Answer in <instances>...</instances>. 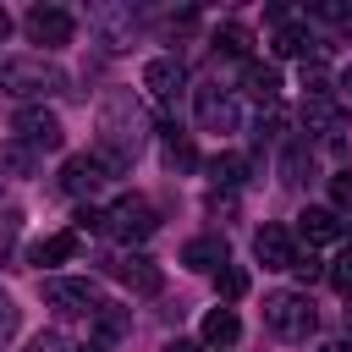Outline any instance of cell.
<instances>
[{"label":"cell","instance_id":"20","mask_svg":"<svg viewBox=\"0 0 352 352\" xmlns=\"http://www.w3.org/2000/svg\"><path fill=\"white\" fill-rule=\"evenodd\" d=\"M214 44H220L226 55H248V50H253V33H248L242 22H226V28L214 33Z\"/></svg>","mask_w":352,"mask_h":352},{"label":"cell","instance_id":"7","mask_svg":"<svg viewBox=\"0 0 352 352\" xmlns=\"http://www.w3.org/2000/svg\"><path fill=\"white\" fill-rule=\"evenodd\" d=\"M22 28H28L33 44H50V50H55V44H72V28H77V22H72V11H60V6H33V11L22 16Z\"/></svg>","mask_w":352,"mask_h":352},{"label":"cell","instance_id":"22","mask_svg":"<svg viewBox=\"0 0 352 352\" xmlns=\"http://www.w3.org/2000/svg\"><path fill=\"white\" fill-rule=\"evenodd\" d=\"M165 165H170V170H192V165H198V154H192V143L170 132V143H165Z\"/></svg>","mask_w":352,"mask_h":352},{"label":"cell","instance_id":"35","mask_svg":"<svg viewBox=\"0 0 352 352\" xmlns=\"http://www.w3.org/2000/svg\"><path fill=\"white\" fill-rule=\"evenodd\" d=\"M82 352H104V346H82Z\"/></svg>","mask_w":352,"mask_h":352},{"label":"cell","instance_id":"16","mask_svg":"<svg viewBox=\"0 0 352 352\" xmlns=\"http://www.w3.org/2000/svg\"><path fill=\"white\" fill-rule=\"evenodd\" d=\"M302 121H308V132H319V138H341V126H346V116H341L330 99H308V104H302Z\"/></svg>","mask_w":352,"mask_h":352},{"label":"cell","instance_id":"9","mask_svg":"<svg viewBox=\"0 0 352 352\" xmlns=\"http://www.w3.org/2000/svg\"><path fill=\"white\" fill-rule=\"evenodd\" d=\"M297 236H302L308 248H330V242H341V236H346V220H341L336 209H319V204H308V209L297 214Z\"/></svg>","mask_w":352,"mask_h":352},{"label":"cell","instance_id":"25","mask_svg":"<svg viewBox=\"0 0 352 352\" xmlns=\"http://www.w3.org/2000/svg\"><path fill=\"white\" fill-rule=\"evenodd\" d=\"M99 336H104V341H116V336H126V314H121L116 302H104V308H99Z\"/></svg>","mask_w":352,"mask_h":352},{"label":"cell","instance_id":"14","mask_svg":"<svg viewBox=\"0 0 352 352\" xmlns=\"http://www.w3.org/2000/svg\"><path fill=\"white\" fill-rule=\"evenodd\" d=\"M182 264L187 270H220L226 264V236H192L182 248Z\"/></svg>","mask_w":352,"mask_h":352},{"label":"cell","instance_id":"32","mask_svg":"<svg viewBox=\"0 0 352 352\" xmlns=\"http://www.w3.org/2000/svg\"><path fill=\"white\" fill-rule=\"evenodd\" d=\"M22 352H50V341H44V336H38V341H33V346H22Z\"/></svg>","mask_w":352,"mask_h":352},{"label":"cell","instance_id":"1","mask_svg":"<svg viewBox=\"0 0 352 352\" xmlns=\"http://www.w3.org/2000/svg\"><path fill=\"white\" fill-rule=\"evenodd\" d=\"M148 110H143V99L132 94V88H110L104 94V104H99V148L110 154V160H132L143 143H148Z\"/></svg>","mask_w":352,"mask_h":352},{"label":"cell","instance_id":"24","mask_svg":"<svg viewBox=\"0 0 352 352\" xmlns=\"http://www.w3.org/2000/svg\"><path fill=\"white\" fill-rule=\"evenodd\" d=\"M16 330H22V308H16V302L0 292V352L11 346V336H16Z\"/></svg>","mask_w":352,"mask_h":352},{"label":"cell","instance_id":"18","mask_svg":"<svg viewBox=\"0 0 352 352\" xmlns=\"http://www.w3.org/2000/svg\"><path fill=\"white\" fill-rule=\"evenodd\" d=\"M72 253H77V231H55V236H44L28 258H33V264H66Z\"/></svg>","mask_w":352,"mask_h":352},{"label":"cell","instance_id":"3","mask_svg":"<svg viewBox=\"0 0 352 352\" xmlns=\"http://www.w3.org/2000/svg\"><path fill=\"white\" fill-rule=\"evenodd\" d=\"M154 231H160V214H154V204H148L143 192H121V198L104 209V236H116L121 248L148 242Z\"/></svg>","mask_w":352,"mask_h":352},{"label":"cell","instance_id":"17","mask_svg":"<svg viewBox=\"0 0 352 352\" xmlns=\"http://www.w3.org/2000/svg\"><path fill=\"white\" fill-rule=\"evenodd\" d=\"M236 336H242V319H236L231 308H209V314H204V341H209V346H231Z\"/></svg>","mask_w":352,"mask_h":352},{"label":"cell","instance_id":"2","mask_svg":"<svg viewBox=\"0 0 352 352\" xmlns=\"http://www.w3.org/2000/svg\"><path fill=\"white\" fill-rule=\"evenodd\" d=\"M0 88L11 99H44V94L66 88V72L44 55H11V60H0Z\"/></svg>","mask_w":352,"mask_h":352},{"label":"cell","instance_id":"21","mask_svg":"<svg viewBox=\"0 0 352 352\" xmlns=\"http://www.w3.org/2000/svg\"><path fill=\"white\" fill-rule=\"evenodd\" d=\"M308 44H314V38H308V28H280V33L270 38V50H275V55H308Z\"/></svg>","mask_w":352,"mask_h":352},{"label":"cell","instance_id":"23","mask_svg":"<svg viewBox=\"0 0 352 352\" xmlns=\"http://www.w3.org/2000/svg\"><path fill=\"white\" fill-rule=\"evenodd\" d=\"M209 170H214V182H220V187H236V182H242V170H248V160H242V154H220Z\"/></svg>","mask_w":352,"mask_h":352},{"label":"cell","instance_id":"26","mask_svg":"<svg viewBox=\"0 0 352 352\" xmlns=\"http://www.w3.org/2000/svg\"><path fill=\"white\" fill-rule=\"evenodd\" d=\"M330 286H336V292H346V297H352V248H346V253H341V258H336V264H330Z\"/></svg>","mask_w":352,"mask_h":352},{"label":"cell","instance_id":"11","mask_svg":"<svg viewBox=\"0 0 352 352\" xmlns=\"http://www.w3.org/2000/svg\"><path fill=\"white\" fill-rule=\"evenodd\" d=\"M253 253H258V264H264V270H292V264H297V242H292V231H286V226H258Z\"/></svg>","mask_w":352,"mask_h":352},{"label":"cell","instance_id":"31","mask_svg":"<svg viewBox=\"0 0 352 352\" xmlns=\"http://www.w3.org/2000/svg\"><path fill=\"white\" fill-rule=\"evenodd\" d=\"M165 352H198V341H170Z\"/></svg>","mask_w":352,"mask_h":352},{"label":"cell","instance_id":"13","mask_svg":"<svg viewBox=\"0 0 352 352\" xmlns=\"http://www.w3.org/2000/svg\"><path fill=\"white\" fill-rule=\"evenodd\" d=\"M182 77H187V72H182L176 55H154V60L143 66V88H148L154 99H176V94H182Z\"/></svg>","mask_w":352,"mask_h":352},{"label":"cell","instance_id":"15","mask_svg":"<svg viewBox=\"0 0 352 352\" xmlns=\"http://www.w3.org/2000/svg\"><path fill=\"white\" fill-rule=\"evenodd\" d=\"M242 88H248V99H258V104H275V99H280V72L253 60V66L242 72Z\"/></svg>","mask_w":352,"mask_h":352},{"label":"cell","instance_id":"8","mask_svg":"<svg viewBox=\"0 0 352 352\" xmlns=\"http://www.w3.org/2000/svg\"><path fill=\"white\" fill-rule=\"evenodd\" d=\"M198 126L204 132H236L242 126V116H236V99L226 94V88H198Z\"/></svg>","mask_w":352,"mask_h":352},{"label":"cell","instance_id":"29","mask_svg":"<svg viewBox=\"0 0 352 352\" xmlns=\"http://www.w3.org/2000/svg\"><path fill=\"white\" fill-rule=\"evenodd\" d=\"M6 165H11V170H28V165H33V148H22V143L6 148Z\"/></svg>","mask_w":352,"mask_h":352},{"label":"cell","instance_id":"27","mask_svg":"<svg viewBox=\"0 0 352 352\" xmlns=\"http://www.w3.org/2000/svg\"><path fill=\"white\" fill-rule=\"evenodd\" d=\"M330 198H336V209H352V170L330 176Z\"/></svg>","mask_w":352,"mask_h":352},{"label":"cell","instance_id":"19","mask_svg":"<svg viewBox=\"0 0 352 352\" xmlns=\"http://www.w3.org/2000/svg\"><path fill=\"white\" fill-rule=\"evenodd\" d=\"M99 22L110 28V33H104V44H110V50H126V33H132V11H99Z\"/></svg>","mask_w":352,"mask_h":352},{"label":"cell","instance_id":"10","mask_svg":"<svg viewBox=\"0 0 352 352\" xmlns=\"http://www.w3.org/2000/svg\"><path fill=\"white\" fill-rule=\"evenodd\" d=\"M38 292H44V302H50V308H60V314H88V308H94V280L50 275V280H38Z\"/></svg>","mask_w":352,"mask_h":352},{"label":"cell","instance_id":"28","mask_svg":"<svg viewBox=\"0 0 352 352\" xmlns=\"http://www.w3.org/2000/svg\"><path fill=\"white\" fill-rule=\"evenodd\" d=\"M248 292V270H220V297H242Z\"/></svg>","mask_w":352,"mask_h":352},{"label":"cell","instance_id":"30","mask_svg":"<svg viewBox=\"0 0 352 352\" xmlns=\"http://www.w3.org/2000/svg\"><path fill=\"white\" fill-rule=\"evenodd\" d=\"M292 270H297V280H314V275H319V264H314V258H297Z\"/></svg>","mask_w":352,"mask_h":352},{"label":"cell","instance_id":"6","mask_svg":"<svg viewBox=\"0 0 352 352\" xmlns=\"http://www.w3.org/2000/svg\"><path fill=\"white\" fill-rule=\"evenodd\" d=\"M11 132L22 138V148H38V154H55V148L66 143V126H60L55 110H16Z\"/></svg>","mask_w":352,"mask_h":352},{"label":"cell","instance_id":"33","mask_svg":"<svg viewBox=\"0 0 352 352\" xmlns=\"http://www.w3.org/2000/svg\"><path fill=\"white\" fill-rule=\"evenodd\" d=\"M6 33H11V16H6V6H0V38H6Z\"/></svg>","mask_w":352,"mask_h":352},{"label":"cell","instance_id":"5","mask_svg":"<svg viewBox=\"0 0 352 352\" xmlns=\"http://www.w3.org/2000/svg\"><path fill=\"white\" fill-rule=\"evenodd\" d=\"M126 165L121 160H110L104 148H94V154H72L66 160V170H60V192H72V198H88V192H99L110 176H121Z\"/></svg>","mask_w":352,"mask_h":352},{"label":"cell","instance_id":"34","mask_svg":"<svg viewBox=\"0 0 352 352\" xmlns=\"http://www.w3.org/2000/svg\"><path fill=\"white\" fill-rule=\"evenodd\" d=\"M346 336H352V308H346Z\"/></svg>","mask_w":352,"mask_h":352},{"label":"cell","instance_id":"12","mask_svg":"<svg viewBox=\"0 0 352 352\" xmlns=\"http://www.w3.org/2000/svg\"><path fill=\"white\" fill-rule=\"evenodd\" d=\"M110 275L116 280H126L132 292H143V297H154L160 286H165V270L154 264V258H143V253H121L116 264H110Z\"/></svg>","mask_w":352,"mask_h":352},{"label":"cell","instance_id":"4","mask_svg":"<svg viewBox=\"0 0 352 352\" xmlns=\"http://www.w3.org/2000/svg\"><path fill=\"white\" fill-rule=\"evenodd\" d=\"M264 324L280 341H308L314 324H319V314H314V302L302 292H275V297H264Z\"/></svg>","mask_w":352,"mask_h":352}]
</instances>
